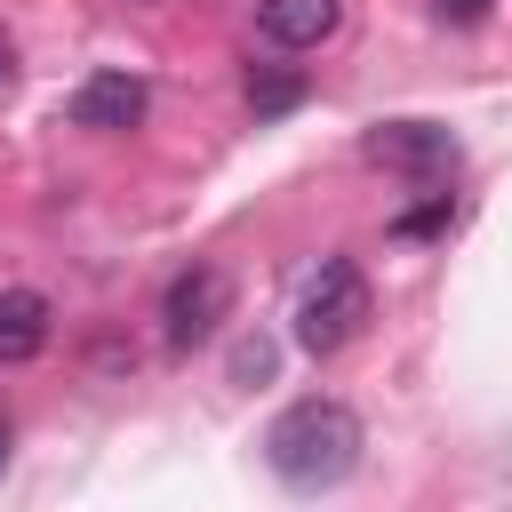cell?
<instances>
[{"label":"cell","instance_id":"13","mask_svg":"<svg viewBox=\"0 0 512 512\" xmlns=\"http://www.w3.org/2000/svg\"><path fill=\"white\" fill-rule=\"evenodd\" d=\"M8 72H16V56H8V32H0V88H8Z\"/></svg>","mask_w":512,"mask_h":512},{"label":"cell","instance_id":"5","mask_svg":"<svg viewBox=\"0 0 512 512\" xmlns=\"http://www.w3.org/2000/svg\"><path fill=\"white\" fill-rule=\"evenodd\" d=\"M144 104H152V88L136 80V72H88L80 88H72V128H96V136H120V128H136L144 120Z\"/></svg>","mask_w":512,"mask_h":512},{"label":"cell","instance_id":"6","mask_svg":"<svg viewBox=\"0 0 512 512\" xmlns=\"http://www.w3.org/2000/svg\"><path fill=\"white\" fill-rule=\"evenodd\" d=\"M344 24V0H256V32L272 48H320Z\"/></svg>","mask_w":512,"mask_h":512},{"label":"cell","instance_id":"2","mask_svg":"<svg viewBox=\"0 0 512 512\" xmlns=\"http://www.w3.org/2000/svg\"><path fill=\"white\" fill-rule=\"evenodd\" d=\"M360 328H368V272H360L352 256H320V272L296 288V344H304L312 360H328V352H344Z\"/></svg>","mask_w":512,"mask_h":512},{"label":"cell","instance_id":"3","mask_svg":"<svg viewBox=\"0 0 512 512\" xmlns=\"http://www.w3.org/2000/svg\"><path fill=\"white\" fill-rule=\"evenodd\" d=\"M224 312H232V272H224V264H184V272L168 280V296H160V328H168L176 352L208 344V336L224 328Z\"/></svg>","mask_w":512,"mask_h":512},{"label":"cell","instance_id":"7","mask_svg":"<svg viewBox=\"0 0 512 512\" xmlns=\"http://www.w3.org/2000/svg\"><path fill=\"white\" fill-rule=\"evenodd\" d=\"M48 296L40 288H0V368H24L48 352Z\"/></svg>","mask_w":512,"mask_h":512},{"label":"cell","instance_id":"9","mask_svg":"<svg viewBox=\"0 0 512 512\" xmlns=\"http://www.w3.org/2000/svg\"><path fill=\"white\" fill-rule=\"evenodd\" d=\"M296 96H304L296 72H248V104H256V112H288Z\"/></svg>","mask_w":512,"mask_h":512},{"label":"cell","instance_id":"10","mask_svg":"<svg viewBox=\"0 0 512 512\" xmlns=\"http://www.w3.org/2000/svg\"><path fill=\"white\" fill-rule=\"evenodd\" d=\"M232 376H240V384L272 376V344H264V336H256V344H240V352H232Z\"/></svg>","mask_w":512,"mask_h":512},{"label":"cell","instance_id":"1","mask_svg":"<svg viewBox=\"0 0 512 512\" xmlns=\"http://www.w3.org/2000/svg\"><path fill=\"white\" fill-rule=\"evenodd\" d=\"M264 464H272L288 488H336V480H352V464H360V416H352L344 400H328V392L288 400V408L264 424Z\"/></svg>","mask_w":512,"mask_h":512},{"label":"cell","instance_id":"11","mask_svg":"<svg viewBox=\"0 0 512 512\" xmlns=\"http://www.w3.org/2000/svg\"><path fill=\"white\" fill-rule=\"evenodd\" d=\"M432 8H440V16H448V24H480V16H488V8H496V0H432Z\"/></svg>","mask_w":512,"mask_h":512},{"label":"cell","instance_id":"8","mask_svg":"<svg viewBox=\"0 0 512 512\" xmlns=\"http://www.w3.org/2000/svg\"><path fill=\"white\" fill-rule=\"evenodd\" d=\"M448 224H456V200H448V192H432L424 208L392 216V240H432V232H448Z\"/></svg>","mask_w":512,"mask_h":512},{"label":"cell","instance_id":"4","mask_svg":"<svg viewBox=\"0 0 512 512\" xmlns=\"http://www.w3.org/2000/svg\"><path fill=\"white\" fill-rule=\"evenodd\" d=\"M360 160H376L392 176H440V168H456V128H440V120H376L360 136Z\"/></svg>","mask_w":512,"mask_h":512},{"label":"cell","instance_id":"12","mask_svg":"<svg viewBox=\"0 0 512 512\" xmlns=\"http://www.w3.org/2000/svg\"><path fill=\"white\" fill-rule=\"evenodd\" d=\"M8 440H16V424H8V408H0V472H8Z\"/></svg>","mask_w":512,"mask_h":512}]
</instances>
